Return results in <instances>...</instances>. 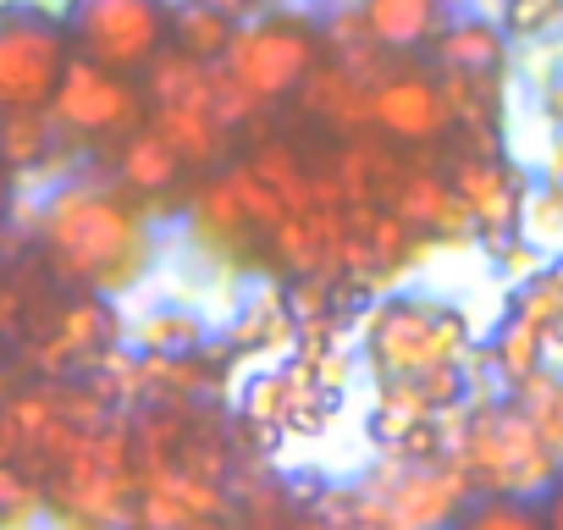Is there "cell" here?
Segmentation results:
<instances>
[{
	"label": "cell",
	"mask_w": 563,
	"mask_h": 530,
	"mask_svg": "<svg viewBox=\"0 0 563 530\" xmlns=\"http://www.w3.org/2000/svg\"><path fill=\"white\" fill-rule=\"evenodd\" d=\"M34 238L45 254V272L62 288H84V294H128L150 272V254H155V232L139 199L106 183L56 188L40 205Z\"/></svg>",
	"instance_id": "1"
},
{
	"label": "cell",
	"mask_w": 563,
	"mask_h": 530,
	"mask_svg": "<svg viewBox=\"0 0 563 530\" xmlns=\"http://www.w3.org/2000/svg\"><path fill=\"white\" fill-rule=\"evenodd\" d=\"M453 459H459V470L470 475L475 492L541 497L563 475V459L547 448V437L536 431V420L514 398H481V404L470 398Z\"/></svg>",
	"instance_id": "2"
},
{
	"label": "cell",
	"mask_w": 563,
	"mask_h": 530,
	"mask_svg": "<svg viewBox=\"0 0 563 530\" xmlns=\"http://www.w3.org/2000/svg\"><path fill=\"white\" fill-rule=\"evenodd\" d=\"M73 67V34L56 12L7 0L0 7V111H51Z\"/></svg>",
	"instance_id": "3"
},
{
	"label": "cell",
	"mask_w": 563,
	"mask_h": 530,
	"mask_svg": "<svg viewBox=\"0 0 563 530\" xmlns=\"http://www.w3.org/2000/svg\"><path fill=\"white\" fill-rule=\"evenodd\" d=\"M327 51V34L316 29V18H299V12H260L254 23H238L221 67L260 100H288L299 95V84L310 78V67L321 62Z\"/></svg>",
	"instance_id": "4"
},
{
	"label": "cell",
	"mask_w": 563,
	"mask_h": 530,
	"mask_svg": "<svg viewBox=\"0 0 563 530\" xmlns=\"http://www.w3.org/2000/svg\"><path fill=\"white\" fill-rule=\"evenodd\" d=\"M62 23L73 34V56L139 78L166 51L172 0H67Z\"/></svg>",
	"instance_id": "5"
},
{
	"label": "cell",
	"mask_w": 563,
	"mask_h": 530,
	"mask_svg": "<svg viewBox=\"0 0 563 530\" xmlns=\"http://www.w3.org/2000/svg\"><path fill=\"white\" fill-rule=\"evenodd\" d=\"M51 117H56L62 139L122 144L133 128L150 122V89H139L133 73H111L89 56H73V67L51 100Z\"/></svg>",
	"instance_id": "6"
},
{
	"label": "cell",
	"mask_w": 563,
	"mask_h": 530,
	"mask_svg": "<svg viewBox=\"0 0 563 530\" xmlns=\"http://www.w3.org/2000/svg\"><path fill=\"white\" fill-rule=\"evenodd\" d=\"M437 305L442 299L387 294L365 310V360H371L376 382H404V376H420V371L442 365V354H437Z\"/></svg>",
	"instance_id": "7"
},
{
	"label": "cell",
	"mask_w": 563,
	"mask_h": 530,
	"mask_svg": "<svg viewBox=\"0 0 563 530\" xmlns=\"http://www.w3.org/2000/svg\"><path fill=\"white\" fill-rule=\"evenodd\" d=\"M448 183H453V194L470 205V216H475V238L492 249V243H503L508 232H519V216H525V199H530V177L514 166V161H503L497 150H475V155H459L453 166H448Z\"/></svg>",
	"instance_id": "8"
},
{
	"label": "cell",
	"mask_w": 563,
	"mask_h": 530,
	"mask_svg": "<svg viewBox=\"0 0 563 530\" xmlns=\"http://www.w3.org/2000/svg\"><path fill=\"white\" fill-rule=\"evenodd\" d=\"M371 122L393 144H437L448 139L453 111H448L442 84H431L426 73H382L371 84Z\"/></svg>",
	"instance_id": "9"
},
{
	"label": "cell",
	"mask_w": 563,
	"mask_h": 530,
	"mask_svg": "<svg viewBox=\"0 0 563 530\" xmlns=\"http://www.w3.org/2000/svg\"><path fill=\"white\" fill-rule=\"evenodd\" d=\"M470 497H475V486L459 470V459H442V464H404L382 503H387L393 530H431V525L459 519V508Z\"/></svg>",
	"instance_id": "10"
},
{
	"label": "cell",
	"mask_w": 563,
	"mask_h": 530,
	"mask_svg": "<svg viewBox=\"0 0 563 530\" xmlns=\"http://www.w3.org/2000/svg\"><path fill=\"white\" fill-rule=\"evenodd\" d=\"M360 18L387 56H415L431 51V40L442 34L448 0H360Z\"/></svg>",
	"instance_id": "11"
},
{
	"label": "cell",
	"mask_w": 563,
	"mask_h": 530,
	"mask_svg": "<svg viewBox=\"0 0 563 530\" xmlns=\"http://www.w3.org/2000/svg\"><path fill=\"white\" fill-rule=\"evenodd\" d=\"M393 210L415 227V232H431V238H470L475 232V216H470V205L453 194V183L448 177H437V172H404V183H398V194H393Z\"/></svg>",
	"instance_id": "12"
},
{
	"label": "cell",
	"mask_w": 563,
	"mask_h": 530,
	"mask_svg": "<svg viewBox=\"0 0 563 530\" xmlns=\"http://www.w3.org/2000/svg\"><path fill=\"white\" fill-rule=\"evenodd\" d=\"M117 177H122V188H128L133 199H161L166 188H177V183L188 177V166H183V155L166 144V133H161L155 122H144V128H133V133L117 144Z\"/></svg>",
	"instance_id": "13"
},
{
	"label": "cell",
	"mask_w": 563,
	"mask_h": 530,
	"mask_svg": "<svg viewBox=\"0 0 563 530\" xmlns=\"http://www.w3.org/2000/svg\"><path fill=\"white\" fill-rule=\"evenodd\" d=\"M150 122L166 133V144L183 155L188 172H205L210 161H221L227 133H232L210 106H150Z\"/></svg>",
	"instance_id": "14"
},
{
	"label": "cell",
	"mask_w": 563,
	"mask_h": 530,
	"mask_svg": "<svg viewBox=\"0 0 563 530\" xmlns=\"http://www.w3.org/2000/svg\"><path fill=\"white\" fill-rule=\"evenodd\" d=\"M508 34L497 29V23H486V18H448L442 23V34L431 40V51H437V62L448 67V73H503V62H508V45H503Z\"/></svg>",
	"instance_id": "15"
},
{
	"label": "cell",
	"mask_w": 563,
	"mask_h": 530,
	"mask_svg": "<svg viewBox=\"0 0 563 530\" xmlns=\"http://www.w3.org/2000/svg\"><path fill=\"white\" fill-rule=\"evenodd\" d=\"M338 183H343V199H349V205H393V194H398V183H404V166H398V155H387L382 144L354 139V144L338 155Z\"/></svg>",
	"instance_id": "16"
},
{
	"label": "cell",
	"mask_w": 563,
	"mask_h": 530,
	"mask_svg": "<svg viewBox=\"0 0 563 530\" xmlns=\"http://www.w3.org/2000/svg\"><path fill=\"white\" fill-rule=\"evenodd\" d=\"M547 365V349H541V327L536 321H525L519 310H508L503 321H497V332H492V343H486V371L497 376V387H519L530 371H541Z\"/></svg>",
	"instance_id": "17"
},
{
	"label": "cell",
	"mask_w": 563,
	"mask_h": 530,
	"mask_svg": "<svg viewBox=\"0 0 563 530\" xmlns=\"http://www.w3.org/2000/svg\"><path fill=\"white\" fill-rule=\"evenodd\" d=\"M62 144V128L51 111H0V166L12 177L40 172Z\"/></svg>",
	"instance_id": "18"
},
{
	"label": "cell",
	"mask_w": 563,
	"mask_h": 530,
	"mask_svg": "<svg viewBox=\"0 0 563 530\" xmlns=\"http://www.w3.org/2000/svg\"><path fill=\"white\" fill-rule=\"evenodd\" d=\"M232 34H238V23L221 18L216 7H205V0H172V34H166L172 51H183L194 62H221Z\"/></svg>",
	"instance_id": "19"
},
{
	"label": "cell",
	"mask_w": 563,
	"mask_h": 530,
	"mask_svg": "<svg viewBox=\"0 0 563 530\" xmlns=\"http://www.w3.org/2000/svg\"><path fill=\"white\" fill-rule=\"evenodd\" d=\"M194 232H199V243H210V249H232V243H249V238H254V221L243 216V205H238L227 172L194 194Z\"/></svg>",
	"instance_id": "20"
},
{
	"label": "cell",
	"mask_w": 563,
	"mask_h": 530,
	"mask_svg": "<svg viewBox=\"0 0 563 530\" xmlns=\"http://www.w3.org/2000/svg\"><path fill=\"white\" fill-rule=\"evenodd\" d=\"M249 166L288 199V210H310V166L299 161L294 144H282V139H260L249 150Z\"/></svg>",
	"instance_id": "21"
},
{
	"label": "cell",
	"mask_w": 563,
	"mask_h": 530,
	"mask_svg": "<svg viewBox=\"0 0 563 530\" xmlns=\"http://www.w3.org/2000/svg\"><path fill=\"white\" fill-rule=\"evenodd\" d=\"M459 525L470 530H536L541 519V497H519V492H475L459 508Z\"/></svg>",
	"instance_id": "22"
},
{
	"label": "cell",
	"mask_w": 563,
	"mask_h": 530,
	"mask_svg": "<svg viewBox=\"0 0 563 530\" xmlns=\"http://www.w3.org/2000/svg\"><path fill=\"white\" fill-rule=\"evenodd\" d=\"M514 404L536 420V431L547 437V448L563 459V376L558 371H530L519 387H514Z\"/></svg>",
	"instance_id": "23"
},
{
	"label": "cell",
	"mask_w": 563,
	"mask_h": 530,
	"mask_svg": "<svg viewBox=\"0 0 563 530\" xmlns=\"http://www.w3.org/2000/svg\"><path fill=\"white\" fill-rule=\"evenodd\" d=\"M442 95H448V111H453L459 128H470V133H492V128H497L492 73H448V78H442Z\"/></svg>",
	"instance_id": "24"
},
{
	"label": "cell",
	"mask_w": 563,
	"mask_h": 530,
	"mask_svg": "<svg viewBox=\"0 0 563 530\" xmlns=\"http://www.w3.org/2000/svg\"><path fill=\"white\" fill-rule=\"evenodd\" d=\"M227 183H232V194H238V205H243V216L254 221V232L265 238L282 216H288V199H282L249 161H238V166H227Z\"/></svg>",
	"instance_id": "25"
},
{
	"label": "cell",
	"mask_w": 563,
	"mask_h": 530,
	"mask_svg": "<svg viewBox=\"0 0 563 530\" xmlns=\"http://www.w3.org/2000/svg\"><path fill=\"white\" fill-rule=\"evenodd\" d=\"M139 349L144 354H194V349H205V321L188 310H161L139 327Z\"/></svg>",
	"instance_id": "26"
},
{
	"label": "cell",
	"mask_w": 563,
	"mask_h": 530,
	"mask_svg": "<svg viewBox=\"0 0 563 530\" xmlns=\"http://www.w3.org/2000/svg\"><path fill=\"white\" fill-rule=\"evenodd\" d=\"M299 398V387L288 382V371H254L243 387H238V415H249V420H282L288 415V404Z\"/></svg>",
	"instance_id": "27"
},
{
	"label": "cell",
	"mask_w": 563,
	"mask_h": 530,
	"mask_svg": "<svg viewBox=\"0 0 563 530\" xmlns=\"http://www.w3.org/2000/svg\"><path fill=\"white\" fill-rule=\"evenodd\" d=\"M45 508V481L29 464H7L0 459V525H23Z\"/></svg>",
	"instance_id": "28"
},
{
	"label": "cell",
	"mask_w": 563,
	"mask_h": 530,
	"mask_svg": "<svg viewBox=\"0 0 563 530\" xmlns=\"http://www.w3.org/2000/svg\"><path fill=\"white\" fill-rule=\"evenodd\" d=\"M294 332V316L282 310V299H265V305H249V316L227 332V349L243 354V349H265V343H282Z\"/></svg>",
	"instance_id": "29"
},
{
	"label": "cell",
	"mask_w": 563,
	"mask_h": 530,
	"mask_svg": "<svg viewBox=\"0 0 563 530\" xmlns=\"http://www.w3.org/2000/svg\"><path fill=\"white\" fill-rule=\"evenodd\" d=\"M519 232H525V238H536L541 249L563 243V183H558V177H552L547 188H530L525 216H519Z\"/></svg>",
	"instance_id": "30"
},
{
	"label": "cell",
	"mask_w": 563,
	"mask_h": 530,
	"mask_svg": "<svg viewBox=\"0 0 563 530\" xmlns=\"http://www.w3.org/2000/svg\"><path fill=\"white\" fill-rule=\"evenodd\" d=\"M282 310L294 316V327L332 316V272H294V283L282 288Z\"/></svg>",
	"instance_id": "31"
},
{
	"label": "cell",
	"mask_w": 563,
	"mask_h": 530,
	"mask_svg": "<svg viewBox=\"0 0 563 530\" xmlns=\"http://www.w3.org/2000/svg\"><path fill=\"white\" fill-rule=\"evenodd\" d=\"M492 260H497V272H503L514 288L547 272V249H541L536 238H525V232H508L503 243H492Z\"/></svg>",
	"instance_id": "32"
},
{
	"label": "cell",
	"mask_w": 563,
	"mask_h": 530,
	"mask_svg": "<svg viewBox=\"0 0 563 530\" xmlns=\"http://www.w3.org/2000/svg\"><path fill=\"white\" fill-rule=\"evenodd\" d=\"M563 18V0H503V34L508 40H536Z\"/></svg>",
	"instance_id": "33"
},
{
	"label": "cell",
	"mask_w": 563,
	"mask_h": 530,
	"mask_svg": "<svg viewBox=\"0 0 563 530\" xmlns=\"http://www.w3.org/2000/svg\"><path fill=\"white\" fill-rule=\"evenodd\" d=\"M282 486H288V503H294L299 514H310V508H316V503H321V497L332 492L321 470H294V475H288V481H282Z\"/></svg>",
	"instance_id": "34"
},
{
	"label": "cell",
	"mask_w": 563,
	"mask_h": 530,
	"mask_svg": "<svg viewBox=\"0 0 563 530\" xmlns=\"http://www.w3.org/2000/svg\"><path fill=\"white\" fill-rule=\"evenodd\" d=\"M310 371H316V387L343 393V387H349V376H354V360H349V349H332V354H321Z\"/></svg>",
	"instance_id": "35"
},
{
	"label": "cell",
	"mask_w": 563,
	"mask_h": 530,
	"mask_svg": "<svg viewBox=\"0 0 563 530\" xmlns=\"http://www.w3.org/2000/svg\"><path fill=\"white\" fill-rule=\"evenodd\" d=\"M23 453H29V437H23L18 415L7 409V398H0V459H7V464H23Z\"/></svg>",
	"instance_id": "36"
},
{
	"label": "cell",
	"mask_w": 563,
	"mask_h": 530,
	"mask_svg": "<svg viewBox=\"0 0 563 530\" xmlns=\"http://www.w3.org/2000/svg\"><path fill=\"white\" fill-rule=\"evenodd\" d=\"M205 7H216V12L232 18V23H254L260 12H271V0H205Z\"/></svg>",
	"instance_id": "37"
},
{
	"label": "cell",
	"mask_w": 563,
	"mask_h": 530,
	"mask_svg": "<svg viewBox=\"0 0 563 530\" xmlns=\"http://www.w3.org/2000/svg\"><path fill=\"white\" fill-rule=\"evenodd\" d=\"M541 519H547L552 530H563V475H558V481L541 492Z\"/></svg>",
	"instance_id": "38"
},
{
	"label": "cell",
	"mask_w": 563,
	"mask_h": 530,
	"mask_svg": "<svg viewBox=\"0 0 563 530\" xmlns=\"http://www.w3.org/2000/svg\"><path fill=\"white\" fill-rule=\"evenodd\" d=\"M541 349H547V360H563V310L541 327Z\"/></svg>",
	"instance_id": "39"
},
{
	"label": "cell",
	"mask_w": 563,
	"mask_h": 530,
	"mask_svg": "<svg viewBox=\"0 0 563 530\" xmlns=\"http://www.w3.org/2000/svg\"><path fill=\"white\" fill-rule=\"evenodd\" d=\"M7 210H12V172L0 166V227H7Z\"/></svg>",
	"instance_id": "40"
},
{
	"label": "cell",
	"mask_w": 563,
	"mask_h": 530,
	"mask_svg": "<svg viewBox=\"0 0 563 530\" xmlns=\"http://www.w3.org/2000/svg\"><path fill=\"white\" fill-rule=\"evenodd\" d=\"M547 277H552V283H558V294H563V254H558V260H547Z\"/></svg>",
	"instance_id": "41"
},
{
	"label": "cell",
	"mask_w": 563,
	"mask_h": 530,
	"mask_svg": "<svg viewBox=\"0 0 563 530\" xmlns=\"http://www.w3.org/2000/svg\"><path fill=\"white\" fill-rule=\"evenodd\" d=\"M0 371H7V365H0Z\"/></svg>",
	"instance_id": "42"
}]
</instances>
